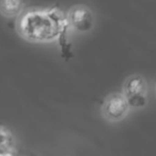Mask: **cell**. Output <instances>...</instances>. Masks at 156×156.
<instances>
[{
	"instance_id": "cell-1",
	"label": "cell",
	"mask_w": 156,
	"mask_h": 156,
	"mask_svg": "<svg viewBox=\"0 0 156 156\" xmlns=\"http://www.w3.org/2000/svg\"><path fill=\"white\" fill-rule=\"evenodd\" d=\"M62 13L56 10L48 12H31L19 21V33L28 39L48 41L54 38L63 29Z\"/></svg>"
},
{
	"instance_id": "cell-2",
	"label": "cell",
	"mask_w": 156,
	"mask_h": 156,
	"mask_svg": "<svg viewBox=\"0 0 156 156\" xmlns=\"http://www.w3.org/2000/svg\"><path fill=\"white\" fill-rule=\"evenodd\" d=\"M147 81L141 76H132L123 85V96L129 105V108H141L147 105Z\"/></svg>"
},
{
	"instance_id": "cell-3",
	"label": "cell",
	"mask_w": 156,
	"mask_h": 156,
	"mask_svg": "<svg viewBox=\"0 0 156 156\" xmlns=\"http://www.w3.org/2000/svg\"><path fill=\"white\" fill-rule=\"evenodd\" d=\"M129 105L122 93H113L105 98L101 114L109 122H118L129 114Z\"/></svg>"
},
{
	"instance_id": "cell-4",
	"label": "cell",
	"mask_w": 156,
	"mask_h": 156,
	"mask_svg": "<svg viewBox=\"0 0 156 156\" xmlns=\"http://www.w3.org/2000/svg\"><path fill=\"white\" fill-rule=\"evenodd\" d=\"M93 13L85 5H76L68 13V25L79 32H87L93 28Z\"/></svg>"
},
{
	"instance_id": "cell-5",
	"label": "cell",
	"mask_w": 156,
	"mask_h": 156,
	"mask_svg": "<svg viewBox=\"0 0 156 156\" xmlns=\"http://www.w3.org/2000/svg\"><path fill=\"white\" fill-rule=\"evenodd\" d=\"M27 0H0V14L5 17H15L25 9Z\"/></svg>"
},
{
	"instance_id": "cell-6",
	"label": "cell",
	"mask_w": 156,
	"mask_h": 156,
	"mask_svg": "<svg viewBox=\"0 0 156 156\" xmlns=\"http://www.w3.org/2000/svg\"><path fill=\"white\" fill-rule=\"evenodd\" d=\"M16 147V138L13 132L4 125H0V154L12 153Z\"/></svg>"
},
{
	"instance_id": "cell-7",
	"label": "cell",
	"mask_w": 156,
	"mask_h": 156,
	"mask_svg": "<svg viewBox=\"0 0 156 156\" xmlns=\"http://www.w3.org/2000/svg\"><path fill=\"white\" fill-rule=\"evenodd\" d=\"M0 156H13L12 153H2V154H0Z\"/></svg>"
}]
</instances>
